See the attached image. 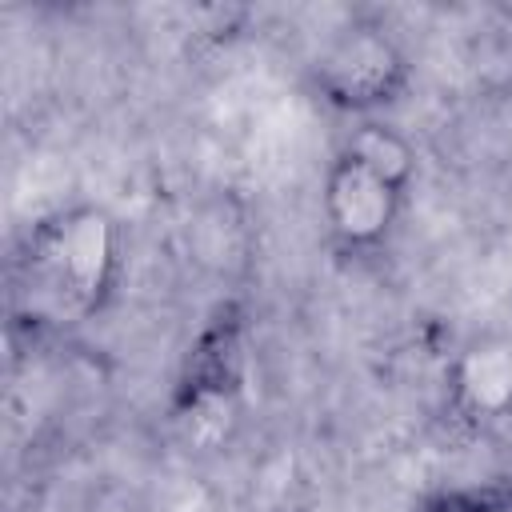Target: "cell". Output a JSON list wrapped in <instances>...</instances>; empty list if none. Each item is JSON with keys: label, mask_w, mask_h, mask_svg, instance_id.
<instances>
[{"label": "cell", "mask_w": 512, "mask_h": 512, "mask_svg": "<svg viewBox=\"0 0 512 512\" xmlns=\"http://www.w3.org/2000/svg\"><path fill=\"white\" fill-rule=\"evenodd\" d=\"M340 152L356 164H364L372 176H380L388 188H396L400 196L412 192L416 176H420V156L416 144L388 120H356L352 132L344 136Z\"/></svg>", "instance_id": "cell-6"}, {"label": "cell", "mask_w": 512, "mask_h": 512, "mask_svg": "<svg viewBox=\"0 0 512 512\" xmlns=\"http://www.w3.org/2000/svg\"><path fill=\"white\" fill-rule=\"evenodd\" d=\"M416 512H508L500 488H444L416 504Z\"/></svg>", "instance_id": "cell-7"}, {"label": "cell", "mask_w": 512, "mask_h": 512, "mask_svg": "<svg viewBox=\"0 0 512 512\" xmlns=\"http://www.w3.org/2000/svg\"><path fill=\"white\" fill-rule=\"evenodd\" d=\"M448 400L460 420L492 424L512 412V340H480L460 352L448 380Z\"/></svg>", "instance_id": "cell-5"}, {"label": "cell", "mask_w": 512, "mask_h": 512, "mask_svg": "<svg viewBox=\"0 0 512 512\" xmlns=\"http://www.w3.org/2000/svg\"><path fill=\"white\" fill-rule=\"evenodd\" d=\"M124 236L108 208L64 204L44 212L12 260V292L24 320L72 328L96 320L120 284Z\"/></svg>", "instance_id": "cell-1"}, {"label": "cell", "mask_w": 512, "mask_h": 512, "mask_svg": "<svg viewBox=\"0 0 512 512\" xmlns=\"http://www.w3.org/2000/svg\"><path fill=\"white\" fill-rule=\"evenodd\" d=\"M312 88L332 112L380 120L412 88V60L384 24L352 20L312 60Z\"/></svg>", "instance_id": "cell-2"}, {"label": "cell", "mask_w": 512, "mask_h": 512, "mask_svg": "<svg viewBox=\"0 0 512 512\" xmlns=\"http://www.w3.org/2000/svg\"><path fill=\"white\" fill-rule=\"evenodd\" d=\"M248 324L240 312L220 308L208 328L196 336L184 360V376L176 388L180 416L208 420L212 408H228L232 396L244 384V360H248Z\"/></svg>", "instance_id": "cell-4"}, {"label": "cell", "mask_w": 512, "mask_h": 512, "mask_svg": "<svg viewBox=\"0 0 512 512\" xmlns=\"http://www.w3.org/2000/svg\"><path fill=\"white\" fill-rule=\"evenodd\" d=\"M404 212V196L372 176L364 164L336 152L320 184V216L344 252H376L388 244Z\"/></svg>", "instance_id": "cell-3"}]
</instances>
